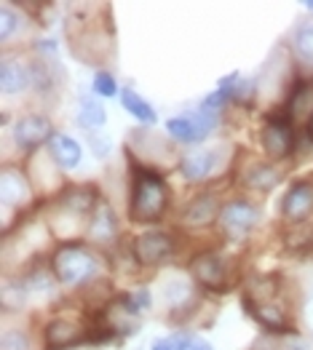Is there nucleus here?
<instances>
[{"label":"nucleus","mask_w":313,"mask_h":350,"mask_svg":"<svg viewBox=\"0 0 313 350\" xmlns=\"http://www.w3.org/2000/svg\"><path fill=\"white\" fill-rule=\"evenodd\" d=\"M11 139L22 152H38L54 139V126L43 113H25L14 120Z\"/></svg>","instance_id":"nucleus-10"},{"label":"nucleus","mask_w":313,"mask_h":350,"mask_svg":"<svg viewBox=\"0 0 313 350\" xmlns=\"http://www.w3.org/2000/svg\"><path fill=\"white\" fill-rule=\"evenodd\" d=\"M305 131H308V139L313 142V116L308 118V123H305Z\"/></svg>","instance_id":"nucleus-37"},{"label":"nucleus","mask_w":313,"mask_h":350,"mask_svg":"<svg viewBox=\"0 0 313 350\" xmlns=\"http://www.w3.org/2000/svg\"><path fill=\"white\" fill-rule=\"evenodd\" d=\"M78 126L84 129L86 134H99L108 123V110L102 105V99H97L94 94H81L78 96Z\"/></svg>","instance_id":"nucleus-22"},{"label":"nucleus","mask_w":313,"mask_h":350,"mask_svg":"<svg viewBox=\"0 0 313 350\" xmlns=\"http://www.w3.org/2000/svg\"><path fill=\"white\" fill-rule=\"evenodd\" d=\"M0 198L5 211H19L32 198V179L27 172H22V166L5 163L0 172Z\"/></svg>","instance_id":"nucleus-14"},{"label":"nucleus","mask_w":313,"mask_h":350,"mask_svg":"<svg viewBox=\"0 0 313 350\" xmlns=\"http://www.w3.org/2000/svg\"><path fill=\"white\" fill-rule=\"evenodd\" d=\"M86 238L97 246H110L113 241H118V214L105 198L97 204L88 225H86Z\"/></svg>","instance_id":"nucleus-17"},{"label":"nucleus","mask_w":313,"mask_h":350,"mask_svg":"<svg viewBox=\"0 0 313 350\" xmlns=\"http://www.w3.org/2000/svg\"><path fill=\"white\" fill-rule=\"evenodd\" d=\"M220 211H223L220 198L206 190V193H199L196 198H190L188 204L182 206L179 225L188 228V230H206L214 222H220Z\"/></svg>","instance_id":"nucleus-13"},{"label":"nucleus","mask_w":313,"mask_h":350,"mask_svg":"<svg viewBox=\"0 0 313 350\" xmlns=\"http://www.w3.org/2000/svg\"><path fill=\"white\" fill-rule=\"evenodd\" d=\"M281 217L286 225L300 228L313 217V179H295L281 198Z\"/></svg>","instance_id":"nucleus-11"},{"label":"nucleus","mask_w":313,"mask_h":350,"mask_svg":"<svg viewBox=\"0 0 313 350\" xmlns=\"http://www.w3.org/2000/svg\"><path fill=\"white\" fill-rule=\"evenodd\" d=\"M262 219V211L260 206L252 204L249 198H230L223 204V211H220V230L225 233V238L230 241H241L255 230Z\"/></svg>","instance_id":"nucleus-9"},{"label":"nucleus","mask_w":313,"mask_h":350,"mask_svg":"<svg viewBox=\"0 0 313 350\" xmlns=\"http://www.w3.org/2000/svg\"><path fill=\"white\" fill-rule=\"evenodd\" d=\"M22 284L27 286L29 294H49L54 292V286H57V275H54V270H51V265L49 267H43V265L32 262L25 270V275H22Z\"/></svg>","instance_id":"nucleus-26"},{"label":"nucleus","mask_w":313,"mask_h":350,"mask_svg":"<svg viewBox=\"0 0 313 350\" xmlns=\"http://www.w3.org/2000/svg\"><path fill=\"white\" fill-rule=\"evenodd\" d=\"M281 179H284V172L271 161H252L247 169H241V185L260 196L276 190L281 185Z\"/></svg>","instance_id":"nucleus-18"},{"label":"nucleus","mask_w":313,"mask_h":350,"mask_svg":"<svg viewBox=\"0 0 313 350\" xmlns=\"http://www.w3.org/2000/svg\"><path fill=\"white\" fill-rule=\"evenodd\" d=\"M220 120H223V116H214L203 107H196L190 113L169 118L166 120V134L179 145H201L220 126Z\"/></svg>","instance_id":"nucleus-7"},{"label":"nucleus","mask_w":313,"mask_h":350,"mask_svg":"<svg viewBox=\"0 0 313 350\" xmlns=\"http://www.w3.org/2000/svg\"><path fill=\"white\" fill-rule=\"evenodd\" d=\"M91 94L97 99H113V96H121V88H118V81L110 70H97L94 78H91Z\"/></svg>","instance_id":"nucleus-28"},{"label":"nucleus","mask_w":313,"mask_h":350,"mask_svg":"<svg viewBox=\"0 0 313 350\" xmlns=\"http://www.w3.org/2000/svg\"><path fill=\"white\" fill-rule=\"evenodd\" d=\"M88 340V326L78 319L54 316L43 329V345L46 350H70L75 345H84Z\"/></svg>","instance_id":"nucleus-12"},{"label":"nucleus","mask_w":313,"mask_h":350,"mask_svg":"<svg viewBox=\"0 0 313 350\" xmlns=\"http://www.w3.org/2000/svg\"><path fill=\"white\" fill-rule=\"evenodd\" d=\"M0 350H32V337L25 329H5L3 340H0Z\"/></svg>","instance_id":"nucleus-30"},{"label":"nucleus","mask_w":313,"mask_h":350,"mask_svg":"<svg viewBox=\"0 0 313 350\" xmlns=\"http://www.w3.org/2000/svg\"><path fill=\"white\" fill-rule=\"evenodd\" d=\"M230 163V147L228 145H212V147H196L188 150L179 158V174L190 185L209 182L220 176Z\"/></svg>","instance_id":"nucleus-5"},{"label":"nucleus","mask_w":313,"mask_h":350,"mask_svg":"<svg viewBox=\"0 0 313 350\" xmlns=\"http://www.w3.org/2000/svg\"><path fill=\"white\" fill-rule=\"evenodd\" d=\"M260 145L271 163L292 158L297 150V123L286 116L284 110L271 113L260 129Z\"/></svg>","instance_id":"nucleus-4"},{"label":"nucleus","mask_w":313,"mask_h":350,"mask_svg":"<svg viewBox=\"0 0 313 350\" xmlns=\"http://www.w3.org/2000/svg\"><path fill=\"white\" fill-rule=\"evenodd\" d=\"M279 350H313V348L305 337H297V334L292 332V334H284V337L279 340Z\"/></svg>","instance_id":"nucleus-35"},{"label":"nucleus","mask_w":313,"mask_h":350,"mask_svg":"<svg viewBox=\"0 0 313 350\" xmlns=\"http://www.w3.org/2000/svg\"><path fill=\"white\" fill-rule=\"evenodd\" d=\"M292 57H297L303 64H313V16L303 19L292 32Z\"/></svg>","instance_id":"nucleus-27"},{"label":"nucleus","mask_w":313,"mask_h":350,"mask_svg":"<svg viewBox=\"0 0 313 350\" xmlns=\"http://www.w3.org/2000/svg\"><path fill=\"white\" fill-rule=\"evenodd\" d=\"M27 286L22 284V278L19 281H11V278H5V284H3V310H19V308H25V302H27Z\"/></svg>","instance_id":"nucleus-29"},{"label":"nucleus","mask_w":313,"mask_h":350,"mask_svg":"<svg viewBox=\"0 0 313 350\" xmlns=\"http://www.w3.org/2000/svg\"><path fill=\"white\" fill-rule=\"evenodd\" d=\"M179 252V238L171 230H147L132 241V257L140 267H158Z\"/></svg>","instance_id":"nucleus-8"},{"label":"nucleus","mask_w":313,"mask_h":350,"mask_svg":"<svg viewBox=\"0 0 313 350\" xmlns=\"http://www.w3.org/2000/svg\"><path fill=\"white\" fill-rule=\"evenodd\" d=\"M284 292V278L281 273H257L247 278V297L252 302H279Z\"/></svg>","instance_id":"nucleus-21"},{"label":"nucleus","mask_w":313,"mask_h":350,"mask_svg":"<svg viewBox=\"0 0 313 350\" xmlns=\"http://www.w3.org/2000/svg\"><path fill=\"white\" fill-rule=\"evenodd\" d=\"M88 145H91V152H94V158H99V161H108L110 155H113V139H110V134H88Z\"/></svg>","instance_id":"nucleus-32"},{"label":"nucleus","mask_w":313,"mask_h":350,"mask_svg":"<svg viewBox=\"0 0 313 350\" xmlns=\"http://www.w3.org/2000/svg\"><path fill=\"white\" fill-rule=\"evenodd\" d=\"M121 107L129 113V116L134 118L137 123H142V129H153L155 123H158V113H155V107L145 99L142 94H137L132 86H123L121 88Z\"/></svg>","instance_id":"nucleus-23"},{"label":"nucleus","mask_w":313,"mask_h":350,"mask_svg":"<svg viewBox=\"0 0 313 350\" xmlns=\"http://www.w3.org/2000/svg\"><path fill=\"white\" fill-rule=\"evenodd\" d=\"M188 270H190L193 281L212 294H225V292H230L233 284H236V278H233V275H236L233 265H230L220 252H214V249L199 252V254L188 262Z\"/></svg>","instance_id":"nucleus-6"},{"label":"nucleus","mask_w":313,"mask_h":350,"mask_svg":"<svg viewBox=\"0 0 313 350\" xmlns=\"http://www.w3.org/2000/svg\"><path fill=\"white\" fill-rule=\"evenodd\" d=\"M199 350H214V345H212L209 340H201V342H199Z\"/></svg>","instance_id":"nucleus-38"},{"label":"nucleus","mask_w":313,"mask_h":350,"mask_svg":"<svg viewBox=\"0 0 313 350\" xmlns=\"http://www.w3.org/2000/svg\"><path fill=\"white\" fill-rule=\"evenodd\" d=\"M244 308L271 334H292V319H289V310L281 302H252V299H244Z\"/></svg>","instance_id":"nucleus-16"},{"label":"nucleus","mask_w":313,"mask_h":350,"mask_svg":"<svg viewBox=\"0 0 313 350\" xmlns=\"http://www.w3.org/2000/svg\"><path fill=\"white\" fill-rule=\"evenodd\" d=\"M25 27H27L25 11L14 3H3V8H0V43L8 46L14 38H19L25 32Z\"/></svg>","instance_id":"nucleus-24"},{"label":"nucleus","mask_w":313,"mask_h":350,"mask_svg":"<svg viewBox=\"0 0 313 350\" xmlns=\"http://www.w3.org/2000/svg\"><path fill=\"white\" fill-rule=\"evenodd\" d=\"M150 350H174V348H171V340H166V337H164V340H155Z\"/></svg>","instance_id":"nucleus-36"},{"label":"nucleus","mask_w":313,"mask_h":350,"mask_svg":"<svg viewBox=\"0 0 313 350\" xmlns=\"http://www.w3.org/2000/svg\"><path fill=\"white\" fill-rule=\"evenodd\" d=\"M158 297L164 302V310L169 313L174 321H177V316H190L193 308L199 305V297H196L193 284L188 278H166L161 284Z\"/></svg>","instance_id":"nucleus-15"},{"label":"nucleus","mask_w":313,"mask_h":350,"mask_svg":"<svg viewBox=\"0 0 313 350\" xmlns=\"http://www.w3.org/2000/svg\"><path fill=\"white\" fill-rule=\"evenodd\" d=\"M169 340L174 350H199L201 342V337H196L193 332H177V334H171Z\"/></svg>","instance_id":"nucleus-33"},{"label":"nucleus","mask_w":313,"mask_h":350,"mask_svg":"<svg viewBox=\"0 0 313 350\" xmlns=\"http://www.w3.org/2000/svg\"><path fill=\"white\" fill-rule=\"evenodd\" d=\"M300 316H303L305 329L313 334V275L308 278V284L303 286V292H300Z\"/></svg>","instance_id":"nucleus-31"},{"label":"nucleus","mask_w":313,"mask_h":350,"mask_svg":"<svg viewBox=\"0 0 313 350\" xmlns=\"http://www.w3.org/2000/svg\"><path fill=\"white\" fill-rule=\"evenodd\" d=\"M32 88V75L29 64H25L19 57H3L0 62V91L3 96H22Z\"/></svg>","instance_id":"nucleus-19"},{"label":"nucleus","mask_w":313,"mask_h":350,"mask_svg":"<svg viewBox=\"0 0 313 350\" xmlns=\"http://www.w3.org/2000/svg\"><path fill=\"white\" fill-rule=\"evenodd\" d=\"M171 187L158 169H150L132 161V185H129V219L137 225H155L169 214Z\"/></svg>","instance_id":"nucleus-1"},{"label":"nucleus","mask_w":313,"mask_h":350,"mask_svg":"<svg viewBox=\"0 0 313 350\" xmlns=\"http://www.w3.org/2000/svg\"><path fill=\"white\" fill-rule=\"evenodd\" d=\"M46 150L62 172H75L84 163V147L70 134H54V139L49 142Z\"/></svg>","instance_id":"nucleus-20"},{"label":"nucleus","mask_w":313,"mask_h":350,"mask_svg":"<svg viewBox=\"0 0 313 350\" xmlns=\"http://www.w3.org/2000/svg\"><path fill=\"white\" fill-rule=\"evenodd\" d=\"M132 299H134V308H137L140 313L150 310V308L155 305V297H153V292H150L147 286H140V289H134V292H132Z\"/></svg>","instance_id":"nucleus-34"},{"label":"nucleus","mask_w":313,"mask_h":350,"mask_svg":"<svg viewBox=\"0 0 313 350\" xmlns=\"http://www.w3.org/2000/svg\"><path fill=\"white\" fill-rule=\"evenodd\" d=\"M303 8H305L308 14H313V0H305V3H303Z\"/></svg>","instance_id":"nucleus-39"},{"label":"nucleus","mask_w":313,"mask_h":350,"mask_svg":"<svg viewBox=\"0 0 313 350\" xmlns=\"http://www.w3.org/2000/svg\"><path fill=\"white\" fill-rule=\"evenodd\" d=\"M99 201H102V196L91 185L67 187L57 196V204L51 206L49 222H51V228L57 233H78L81 222L88 225V219H91V214H94Z\"/></svg>","instance_id":"nucleus-3"},{"label":"nucleus","mask_w":313,"mask_h":350,"mask_svg":"<svg viewBox=\"0 0 313 350\" xmlns=\"http://www.w3.org/2000/svg\"><path fill=\"white\" fill-rule=\"evenodd\" d=\"M51 270L67 289H86L102 278V257L84 241H64L51 254Z\"/></svg>","instance_id":"nucleus-2"},{"label":"nucleus","mask_w":313,"mask_h":350,"mask_svg":"<svg viewBox=\"0 0 313 350\" xmlns=\"http://www.w3.org/2000/svg\"><path fill=\"white\" fill-rule=\"evenodd\" d=\"M29 75H32V88L40 96H49L51 91H57V67L54 59L38 57L29 62Z\"/></svg>","instance_id":"nucleus-25"}]
</instances>
